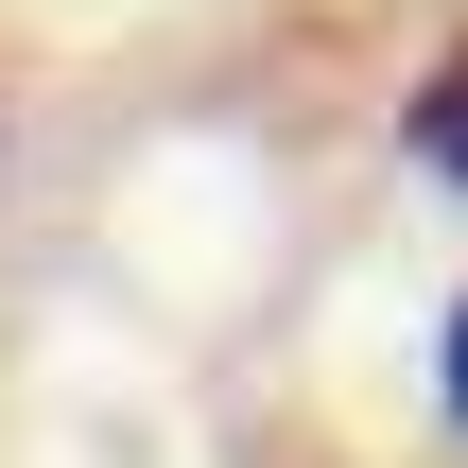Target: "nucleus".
<instances>
[{
	"mask_svg": "<svg viewBox=\"0 0 468 468\" xmlns=\"http://www.w3.org/2000/svg\"><path fill=\"white\" fill-rule=\"evenodd\" d=\"M399 139H417V174H434V191H468V35L399 87Z\"/></svg>",
	"mask_w": 468,
	"mask_h": 468,
	"instance_id": "nucleus-1",
	"label": "nucleus"
},
{
	"mask_svg": "<svg viewBox=\"0 0 468 468\" xmlns=\"http://www.w3.org/2000/svg\"><path fill=\"white\" fill-rule=\"evenodd\" d=\"M434 399H452V434H468V295H452V330H434Z\"/></svg>",
	"mask_w": 468,
	"mask_h": 468,
	"instance_id": "nucleus-2",
	"label": "nucleus"
}]
</instances>
